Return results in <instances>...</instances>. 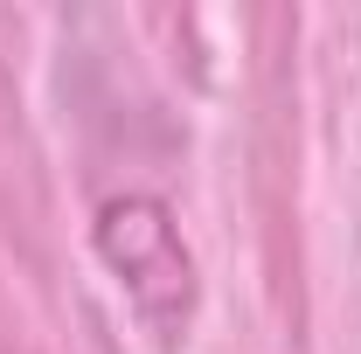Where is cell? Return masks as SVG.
<instances>
[{
    "instance_id": "1",
    "label": "cell",
    "mask_w": 361,
    "mask_h": 354,
    "mask_svg": "<svg viewBox=\"0 0 361 354\" xmlns=\"http://www.w3.org/2000/svg\"><path fill=\"white\" fill-rule=\"evenodd\" d=\"M97 250L133 285V299L153 319L188 312V250H180V236H174L160 202H111L104 222H97Z\"/></svg>"
}]
</instances>
